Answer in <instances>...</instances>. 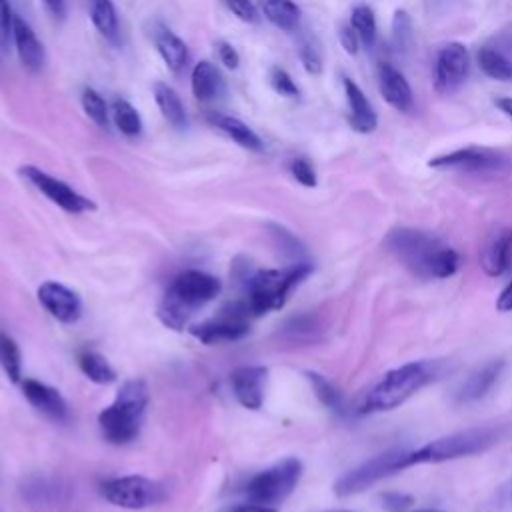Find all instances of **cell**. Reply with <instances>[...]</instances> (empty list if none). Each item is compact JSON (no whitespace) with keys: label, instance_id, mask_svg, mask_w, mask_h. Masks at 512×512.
<instances>
[{"label":"cell","instance_id":"1","mask_svg":"<svg viewBox=\"0 0 512 512\" xmlns=\"http://www.w3.org/2000/svg\"><path fill=\"white\" fill-rule=\"evenodd\" d=\"M384 246L408 272L422 280H444L460 268V254L426 230L394 228L386 234Z\"/></svg>","mask_w":512,"mask_h":512},{"label":"cell","instance_id":"2","mask_svg":"<svg viewBox=\"0 0 512 512\" xmlns=\"http://www.w3.org/2000/svg\"><path fill=\"white\" fill-rule=\"evenodd\" d=\"M444 362L440 360H416L388 370L362 398L356 412L372 414L394 410L412 398L418 390L440 378Z\"/></svg>","mask_w":512,"mask_h":512},{"label":"cell","instance_id":"3","mask_svg":"<svg viewBox=\"0 0 512 512\" xmlns=\"http://www.w3.org/2000/svg\"><path fill=\"white\" fill-rule=\"evenodd\" d=\"M220 290L222 284L216 276L202 270H184L170 282L158 306V316L168 328L182 330L200 308L220 294Z\"/></svg>","mask_w":512,"mask_h":512},{"label":"cell","instance_id":"4","mask_svg":"<svg viewBox=\"0 0 512 512\" xmlns=\"http://www.w3.org/2000/svg\"><path fill=\"white\" fill-rule=\"evenodd\" d=\"M312 264L310 262H294L290 268L284 270H258L242 278L244 292H242V306L248 314L262 316L270 310H278L286 304L290 292L310 276Z\"/></svg>","mask_w":512,"mask_h":512},{"label":"cell","instance_id":"5","mask_svg":"<svg viewBox=\"0 0 512 512\" xmlns=\"http://www.w3.org/2000/svg\"><path fill=\"white\" fill-rule=\"evenodd\" d=\"M148 400L150 394L144 380H126L120 386L114 402L98 414L102 436L116 446L132 442L140 434Z\"/></svg>","mask_w":512,"mask_h":512},{"label":"cell","instance_id":"6","mask_svg":"<svg viewBox=\"0 0 512 512\" xmlns=\"http://www.w3.org/2000/svg\"><path fill=\"white\" fill-rule=\"evenodd\" d=\"M504 432L506 430L502 426H476V428H466L448 436H440L416 450H410V466L438 464V462H448V460L486 452L488 448L500 442Z\"/></svg>","mask_w":512,"mask_h":512},{"label":"cell","instance_id":"7","mask_svg":"<svg viewBox=\"0 0 512 512\" xmlns=\"http://www.w3.org/2000/svg\"><path fill=\"white\" fill-rule=\"evenodd\" d=\"M408 466H410V450H406V448L386 450V452L376 454L370 460L362 462L360 466L344 472L334 482V492H336V496L358 494V492L370 488L372 484L402 472Z\"/></svg>","mask_w":512,"mask_h":512},{"label":"cell","instance_id":"8","mask_svg":"<svg viewBox=\"0 0 512 512\" xmlns=\"http://www.w3.org/2000/svg\"><path fill=\"white\" fill-rule=\"evenodd\" d=\"M300 478H302V462L298 458H284L282 462L258 472L246 484L248 502L276 508L294 492Z\"/></svg>","mask_w":512,"mask_h":512},{"label":"cell","instance_id":"9","mask_svg":"<svg viewBox=\"0 0 512 512\" xmlns=\"http://www.w3.org/2000/svg\"><path fill=\"white\" fill-rule=\"evenodd\" d=\"M430 168L456 170L474 176H506L512 170L508 156L486 146H466L428 160Z\"/></svg>","mask_w":512,"mask_h":512},{"label":"cell","instance_id":"10","mask_svg":"<svg viewBox=\"0 0 512 512\" xmlns=\"http://www.w3.org/2000/svg\"><path fill=\"white\" fill-rule=\"evenodd\" d=\"M100 494L114 506L140 510L166 498L164 484L146 476H120L100 484Z\"/></svg>","mask_w":512,"mask_h":512},{"label":"cell","instance_id":"11","mask_svg":"<svg viewBox=\"0 0 512 512\" xmlns=\"http://www.w3.org/2000/svg\"><path fill=\"white\" fill-rule=\"evenodd\" d=\"M250 314L240 300L222 310L216 318L190 328V334L204 344H220L240 340L250 330Z\"/></svg>","mask_w":512,"mask_h":512},{"label":"cell","instance_id":"12","mask_svg":"<svg viewBox=\"0 0 512 512\" xmlns=\"http://www.w3.org/2000/svg\"><path fill=\"white\" fill-rule=\"evenodd\" d=\"M20 174L36 190H40L48 200H52L56 206H60L62 210H66L70 214H82V212H88V210H96V204L90 198L82 196L72 186H68L66 182L50 176L48 172L40 170L38 166L26 164V166L20 168Z\"/></svg>","mask_w":512,"mask_h":512},{"label":"cell","instance_id":"13","mask_svg":"<svg viewBox=\"0 0 512 512\" xmlns=\"http://www.w3.org/2000/svg\"><path fill=\"white\" fill-rule=\"evenodd\" d=\"M470 70V56L464 44L448 42L440 48L434 66V90L438 94H452L466 80Z\"/></svg>","mask_w":512,"mask_h":512},{"label":"cell","instance_id":"14","mask_svg":"<svg viewBox=\"0 0 512 512\" xmlns=\"http://www.w3.org/2000/svg\"><path fill=\"white\" fill-rule=\"evenodd\" d=\"M504 368H506V362L500 358L488 360L486 364L478 366L454 390V400L458 404H472V402L482 400L498 384Z\"/></svg>","mask_w":512,"mask_h":512},{"label":"cell","instance_id":"15","mask_svg":"<svg viewBox=\"0 0 512 512\" xmlns=\"http://www.w3.org/2000/svg\"><path fill=\"white\" fill-rule=\"evenodd\" d=\"M40 304L60 322L72 324L82 314V302L78 294L60 282H44L38 288Z\"/></svg>","mask_w":512,"mask_h":512},{"label":"cell","instance_id":"16","mask_svg":"<svg viewBox=\"0 0 512 512\" xmlns=\"http://www.w3.org/2000/svg\"><path fill=\"white\" fill-rule=\"evenodd\" d=\"M268 378L266 366H240L232 372L230 384L236 400L248 408L258 410L264 402V386Z\"/></svg>","mask_w":512,"mask_h":512},{"label":"cell","instance_id":"17","mask_svg":"<svg viewBox=\"0 0 512 512\" xmlns=\"http://www.w3.org/2000/svg\"><path fill=\"white\" fill-rule=\"evenodd\" d=\"M378 86L384 100L398 112L408 114L414 108V94L404 74L388 62L378 64Z\"/></svg>","mask_w":512,"mask_h":512},{"label":"cell","instance_id":"18","mask_svg":"<svg viewBox=\"0 0 512 512\" xmlns=\"http://www.w3.org/2000/svg\"><path fill=\"white\" fill-rule=\"evenodd\" d=\"M22 392H24L26 400L38 412L48 416L50 420H54V422H66L68 420V416H70L68 404L56 388H52L44 382L26 378V380H22Z\"/></svg>","mask_w":512,"mask_h":512},{"label":"cell","instance_id":"19","mask_svg":"<svg viewBox=\"0 0 512 512\" xmlns=\"http://www.w3.org/2000/svg\"><path fill=\"white\" fill-rule=\"evenodd\" d=\"M12 42L20 56V62L26 70L38 72L44 66V60H46L44 46L36 38L30 24L18 14H14V20H12Z\"/></svg>","mask_w":512,"mask_h":512},{"label":"cell","instance_id":"20","mask_svg":"<svg viewBox=\"0 0 512 512\" xmlns=\"http://www.w3.org/2000/svg\"><path fill=\"white\" fill-rule=\"evenodd\" d=\"M510 264H512V228H500L486 242L480 256V266L488 276L498 278L510 268Z\"/></svg>","mask_w":512,"mask_h":512},{"label":"cell","instance_id":"21","mask_svg":"<svg viewBox=\"0 0 512 512\" xmlns=\"http://www.w3.org/2000/svg\"><path fill=\"white\" fill-rule=\"evenodd\" d=\"M344 94H346V102H348V122L352 126V130L360 132V134H368L374 132L378 126V116L372 108V104L368 102V98L364 96V92L360 90V86L350 80L344 78Z\"/></svg>","mask_w":512,"mask_h":512},{"label":"cell","instance_id":"22","mask_svg":"<svg viewBox=\"0 0 512 512\" xmlns=\"http://www.w3.org/2000/svg\"><path fill=\"white\" fill-rule=\"evenodd\" d=\"M154 38V46L160 54V58L164 60V64L172 70V72H182L188 64V46L184 44V40L180 36H176L172 30H168L166 26H156L152 32Z\"/></svg>","mask_w":512,"mask_h":512},{"label":"cell","instance_id":"23","mask_svg":"<svg viewBox=\"0 0 512 512\" xmlns=\"http://www.w3.org/2000/svg\"><path fill=\"white\" fill-rule=\"evenodd\" d=\"M206 118L212 126L222 130L228 138H232L242 148H248L254 152H260L264 148V142L260 140V136L248 124H244L240 118H234V116H228L222 112H210Z\"/></svg>","mask_w":512,"mask_h":512},{"label":"cell","instance_id":"24","mask_svg":"<svg viewBox=\"0 0 512 512\" xmlns=\"http://www.w3.org/2000/svg\"><path fill=\"white\" fill-rule=\"evenodd\" d=\"M190 88H192V94L202 100V102H208V100H214L222 94L224 90V82H222V76L218 72V68L208 62V60H200L194 68H192V74H190Z\"/></svg>","mask_w":512,"mask_h":512},{"label":"cell","instance_id":"25","mask_svg":"<svg viewBox=\"0 0 512 512\" xmlns=\"http://www.w3.org/2000/svg\"><path fill=\"white\" fill-rule=\"evenodd\" d=\"M88 12L94 28L104 36L108 42L118 44L120 42V26H118V14L112 0H88Z\"/></svg>","mask_w":512,"mask_h":512},{"label":"cell","instance_id":"26","mask_svg":"<svg viewBox=\"0 0 512 512\" xmlns=\"http://www.w3.org/2000/svg\"><path fill=\"white\" fill-rule=\"evenodd\" d=\"M152 90H154V100H156L162 116L174 128H184L188 124V118H186V110H184V104H182L180 96L164 82H156L152 86Z\"/></svg>","mask_w":512,"mask_h":512},{"label":"cell","instance_id":"27","mask_svg":"<svg viewBox=\"0 0 512 512\" xmlns=\"http://www.w3.org/2000/svg\"><path fill=\"white\" fill-rule=\"evenodd\" d=\"M264 16L278 28L292 32L298 28L302 10L294 0H262Z\"/></svg>","mask_w":512,"mask_h":512},{"label":"cell","instance_id":"28","mask_svg":"<svg viewBox=\"0 0 512 512\" xmlns=\"http://www.w3.org/2000/svg\"><path fill=\"white\" fill-rule=\"evenodd\" d=\"M478 66L492 80H510L512 78V62L500 50L484 46L478 50Z\"/></svg>","mask_w":512,"mask_h":512},{"label":"cell","instance_id":"29","mask_svg":"<svg viewBox=\"0 0 512 512\" xmlns=\"http://www.w3.org/2000/svg\"><path fill=\"white\" fill-rule=\"evenodd\" d=\"M306 378L316 394V398L326 406L330 408L332 412H338V414H344L346 412V406H344V396L342 392L328 380L324 378L322 374L318 372H306Z\"/></svg>","mask_w":512,"mask_h":512},{"label":"cell","instance_id":"30","mask_svg":"<svg viewBox=\"0 0 512 512\" xmlns=\"http://www.w3.org/2000/svg\"><path fill=\"white\" fill-rule=\"evenodd\" d=\"M78 364H80V370L96 384H110L116 380V372L114 368L108 364V360L98 354V352H82L78 356Z\"/></svg>","mask_w":512,"mask_h":512},{"label":"cell","instance_id":"31","mask_svg":"<svg viewBox=\"0 0 512 512\" xmlns=\"http://www.w3.org/2000/svg\"><path fill=\"white\" fill-rule=\"evenodd\" d=\"M112 118H114V124L116 128L126 134V136H138L142 132V120H140V114L138 110L128 102V100H122V98H116L112 102Z\"/></svg>","mask_w":512,"mask_h":512},{"label":"cell","instance_id":"32","mask_svg":"<svg viewBox=\"0 0 512 512\" xmlns=\"http://www.w3.org/2000/svg\"><path fill=\"white\" fill-rule=\"evenodd\" d=\"M350 26L354 28L360 42L366 48L374 46V42H376V18H374V12H372L370 6H366V4L354 6V10L350 14Z\"/></svg>","mask_w":512,"mask_h":512},{"label":"cell","instance_id":"33","mask_svg":"<svg viewBox=\"0 0 512 512\" xmlns=\"http://www.w3.org/2000/svg\"><path fill=\"white\" fill-rule=\"evenodd\" d=\"M0 364L10 378V382H20L22 380V358H20V348L18 344L6 336L0 334Z\"/></svg>","mask_w":512,"mask_h":512},{"label":"cell","instance_id":"34","mask_svg":"<svg viewBox=\"0 0 512 512\" xmlns=\"http://www.w3.org/2000/svg\"><path fill=\"white\" fill-rule=\"evenodd\" d=\"M392 44L398 52H408L414 44V28H412V18L404 8L394 10L392 16Z\"/></svg>","mask_w":512,"mask_h":512},{"label":"cell","instance_id":"35","mask_svg":"<svg viewBox=\"0 0 512 512\" xmlns=\"http://www.w3.org/2000/svg\"><path fill=\"white\" fill-rule=\"evenodd\" d=\"M82 108L86 116L100 128H108V106L106 100L94 90V88H84L80 96Z\"/></svg>","mask_w":512,"mask_h":512},{"label":"cell","instance_id":"36","mask_svg":"<svg viewBox=\"0 0 512 512\" xmlns=\"http://www.w3.org/2000/svg\"><path fill=\"white\" fill-rule=\"evenodd\" d=\"M268 230H270V234H272L276 246H278L286 256L294 258L296 262H304L302 256H306V248H304V244H302L290 230H286V228L280 226V224H270Z\"/></svg>","mask_w":512,"mask_h":512},{"label":"cell","instance_id":"37","mask_svg":"<svg viewBox=\"0 0 512 512\" xmlns=\"http://www.w3.org/2000/svg\"><path fill=\"white\" fill-rule=\"evenodd\" d=\"M270 86L274 88V92H278L280 96H286V98H296L300 96V90L296 86V82L292 80V76L280 68V66H272L270 68Z\"/></svg>","mask_w":512,"mask_h":512},{"label":"cell","instance_id":"38","mask_svg":"<svg viewBox=\"0 0 512 512\" xmlns=\"http://www.w3.org/2000/svg\"><path fill=\"white\" fill-rule=\"evenodd\" d=\"M298 56H300V62H302V66L308 74L318 76L322 72V58H320V52H318L316 44H312L310 40H304L300 44Z\"/></svg>","mask_w":512,"mask_h":512},{"label":"cell","instance_id":"39","mask_svg":"<svg viewBox=\"0 0 512 512\" xmlns=\"http://www.w3.org/2000/svg\"><path fill=\"white\" fill-rule=\"evenodd\" d=\"M290 174L302 184V186H308V188H314L318 178H316V170L314 166L306 160V158H294L290 162Z\"/></svg>","mask_w":512,"mask_h":512},{"label":"cell","instance_id":"40","mask_svg":"<svg viewBox=\"0 0 512 512\" xmlns=\"http://www.w3.org/2000/svg\"><path fill=\"white\" fill-rule=\"evenodd\" d=\"M226 8L236 16L240 18L242 22H250V24H256L260 20V14H258V8L254 6L252 0H224Z\"/></svg>","mask_w":512,"mask_h":512},{"label":"cell","instance_id":"41","mask_svg":"<svg viewBox=\"0 0 512 512\" xmlns=\"http://www.w3.org/2000/svg\"><path fill=\"white\" fill-rule=\"evenodd\" d=\"M12 20L14 14L10 10L8 0H0V48L8 50L12 42Z\"/></svg>","mask_w":512,"mask_h":512},{"label":"cell","instance_id":"42","mask_svg":"<svg viewBox=\"0 0 512 512\" xmlns=\"http://www.w3.org/2000/svg\"><path fill=\"white\" fill-rule=\"evenodd\" d=\"M380 502H382V508H386L388 512H402L414 502V498L404 492H384L380 494Z\"/></svg>","mask_w":512,"mask_h":512},{"label":"cell","instance_id":"43","mask_svg":"<svg viewBox=\"0 0 512 512\" xmlns=\"http://www.w3.org/2000/svg\"><path fill=\"white\" fill-rule=\"evenodd\" d=\"M508 504H512V478H508L506 482H502V484L496 488L494 496H492L490 502H488V508H490V510H502V508H506Z\"/></svg>","mask_w":512,"mask_h":512},{"label":"cell","instance_id":"44","mask_svg":"<svg viewBox=\"0 0 512 512\" xmlns=\"http://www.w3.org/2000/svg\"><path fill=\"white\" fill-rule=\"evenodd\" d=\"M216 50H218V58H220V62H222L226 68H230V70H236V68H238V64H240V56H238L236 48H234L230 42L220 40V42L216 44Z\"/></svg>","mask_w":512,"mask_h":512},{"label":"cell","instance_id":"45","mask_svg":"<svg viewBox=\"0 0 512 512\" xmlns=\"http://www.w3.org/2000/svg\"><path fill=\"white\" fill-rule=\"evenodd\" d=\"M338 36H340V44H342V48H344L348 54H352V56H354V54L358 52V42H360V38H358V34L354 32V28H352L350 24L340 26Z\"/></svg>","mask_w":512,"mask_h":512},{"label":"cell","instance_id":"46","mask_svg":"<svg viewBox=\"0 0 512 512\" xmlns=\"http://www.w3.org/2000/svg\"><path fill=\"white\" fill-rule=\"evenodd\" d=\"M496 308L500 312H512V280L502 288V292L496 300Z\"/></svg>","mask_w":512,"mask_h":512},{"label":"cell","instance_id":"47","mask_svg":"<svg viewBox=\"0 0 512 512\" xmlns=\"http://www.w3.org/2000/svg\"><path fill=\"white\" fill-rule=\"evenodd\" d=\"M232 512H278L274 506H264V504H256V502H248V504H240L236 506Z\"/></svg>","mask_w":512,"mask_h":512},{"label":"cell","instance_id":"48","mask_svg":"<svg viewBox=\"0 0 512 512\" xmlns=\"http://www.w3.org/2000/svg\"><path fill=\"white\" fill-rule=\"evenodd\" d=\"M44 4L48 6V10L58 16V18H64L66 14V6H64V0H44Z\"/></svg>","mask_w":512,"mask_h":512},{"label":"cell","instance_id":"49","mask_svg":"<svg viewBox=\"0 0 512 512\" xmlns=\"http://www.w3.org/2000/svg\"><path fill=\"white\" fill-rule=\"evenodd\" d=\"M494 104L500 108V112H504L508 118H512V96L498 98Z\"/></svg>","mask_w":512,"mask_h":512},{"label":"cell","instance_id":"50","mask_svg":"<svg viewBox=\"0 0 512 512\" xmlns=\"http://www.w3.org/2000/svg\"><path fill=\"white\" fill-rule=\"evenodd\" d=\"M418 512H442V510H418Z\"/></svg>","mask_w":512,"mask_h":512},{"label":"cell","instance_id":"51","mask_svg":"<svg viewBox=\"0 0 512 512\" xmlns=\"http://www.w3.org/2000/svg\"><path fill=\"white\" fill-rule=\"evenodd\" d=\"M334 512H350V510H334Z\"/></svg>","mask_w":512,"mask_h":512}]
</instances>
